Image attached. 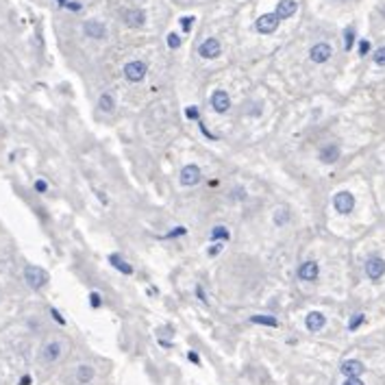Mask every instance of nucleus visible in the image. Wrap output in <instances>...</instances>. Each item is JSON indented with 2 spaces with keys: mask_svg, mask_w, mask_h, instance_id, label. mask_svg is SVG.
Masks as SVG:
<instances>
[{
  "mask_svg": "<svg viewBox=\"0 0 385 385\" xmlns=\"http://www.w3.org/2000/svg\"><path fill=\"white\" fill-rule=\"evenodd\" d=\"M24 281L29 283V287L33 290H42V287L48 283V272L42 270L37 266H26L24 268Z\"/></svg>",
  "mask_w": 385,
  "mask_h": 385,
  "instance_id": "nucleus-1",
  "label": "nucleus"
},
{
  "mask_svg": "<svg viewBox=\"0 0 385 385\" xmlns=\"http://www.w3.org/2000/svg\"><path fill=\"white\" fill-rule=\"evenodd\" d=\"M279 22H281V20L277 18V13H264V16L257 18L254 29H257L261 35H272V33L279 29Z\"/></svg>",
  "mask_w": 385,
  "mask_h": 385,
  "instance_id": "nucleus-2",
  "label": "nucleus"
},
{
  "mask_svg": "<svg viewBox=\"0 0 385 385\" xmlns=\"http://www.w3.org/2000/svg\"><path fill=\"white\" fill-rule=\"evenodd\" d=\"M146 63L144 61H129L124 65V76H126L129 83H140L144 76H146Z\"/></svg>",
  "mask_w": 385,
  "mask_h": 385,
  "instance_id": "nucleus-3",
  "label": "nucleus"
},
{
  "mask_svg": "<svg viewBox=\"0 0 385 385\" xmlns=\"http://www.w3.org/2000/svg\"><path fill=\"white\" fill-rule=\"evenodd\" d=\"M179 181L183 187H194L196 183L200 181V168L194 166V163H189V166L181 168V174H179Z\"/></svg>",
  "mask_w": 385,
  "mask_h": 385,
  "instance_id": "nucleus-4",
  "label": "nucleus"
},
{
  "mask_svg": "<svg viewBox=\"0 0 385 385\" xmlns=\"http://www.w3.org/2000/svg\"><path fill=\"white\" fill-rule=\"evenodd\" d=\"M333 207L344 215L350 213L352 209H355V196H352L350 192H337L335 198H333Z\"/></svg>",
  "mask_w": 385,
  "mask_h": 385,
  "instance_id": "nucleus-5",
  "label": "nucleus"
},
{
  "mask_svg": "<svg viewBox=\"0 0 385 385\" xmlns=\"http://www.w3.org/2000/svg\"><path fill=\"white\" fill-rule=\"evenodd\" d=\"M228 107H231V96L224 89H215L211 94V109L215 113H226Z\"/></svg>",
  "mask_w": 385,
  "mask_h": 385,
  "instance_id": "nucleus-6",
  "label": "nucleus"
},
{
  "mask_svg": "<svg viewBox=\"0 0 385 385\" xmlns=\"http://www.w3.org/2000/svg\"><path fill=\"white\" fill-rule=\"evenodd\" d=\"M365 274L372 281H378L385 274V261L381 257H370L365 261Z\"/></svg>",
  "mask_w": 385,
  "mask_h": 385,
  "instance_id": "nucleus-7",
  "label": "nucleus"
},
{
  "mask_svg": "<svg viewBox=\"0 0 385 385\" xmlns=\"http://www.w3.org/2000/svg\"><path fill=\"white\" fill-rule=\"evenodd\" d=\"M220 50H222V46H220V42L215 37H209V39H205V42L200 44V48H198V55L202 57V59H215L220 55Z\"/></svg>",
  "mask_w": 385,
  "mask_h": 385,
  "instance_id": "nucleus-8",
  "label": "nucleus"
},
{
  "mask_svg": "<svg viewBox=\"0 0 385 385\" xmlns=\"http://www.w3.org/2000/svg\"><path fill=\"white\" fill-rule=\"evenodd\" d=\"M333 55V50H331V46L329 44H316V46H311V50H309V59L313 63H324V61H329Z\"/></svg>",
  "mask_w": 385,
  "mask_h": 385,
  "instance_id": "nucleus-9",
  "label": "nucleus"
},
{
  "mask_svg": "<svg viewBox=\"0 0 385 385\" xmlns=\"http://www.w3.org/2000/svg\"><path fill=\"white\" fill-rule=\"evenodd\" d=\"M83 33L91 39H102L107 35V29H104V24L98 22V20H87V22L83 24Z\"/></svg>",
  "mask_w": 385,
  "mask_h": 385,
  "instance_id": "nucleus-10",
  "label": "nucleus"
},
{
  "mask_svg": "<svg viewBox=\"0 0 385 385\" xmlns=\"http://www.w3.org/2000/svg\"><path fill=\"white\" fill-rule=\"evenodd\" d=\"M298 11V5H296V0H281V3L277 5V18L279 20H287V18H294V13Z\"/></svg>",
  "mask_w": 385,
  "mask_h": 385,
  "instance_id": "nucleus-11",
  "label": "nucleus"
},
{
  "mask_svg": "<svg viewBox=\"0 0 385 385\" xmlns=\"http://www.w3.org/2000/svg\"><path fill=\"white\" fill-rule=\"evenodd\" d=\"M318 274H320V266L316 261H305L298 268V279H303V281H316Z\"/></svg>",
  "mask_w": 385,
  "mask_h": 385,
  "instance_id": "nucleus-12",
  "label": "nucleus"
},
{
  "mask_svg": "<svg viewBox=\"0 0 385 385\" xmlns=\"http://www.w3.org/2000/svg\"><path fill=\"white\" fill-rule=\"evenodd\" d=\"M124 24H129V26H144L146 24V13H144L142 9H129V11H124Z\"/></svg>",
  "mask_w": 385,
  "mask_h": 385,
  "instance_id": "nucleus-13",
  "label": "nucleus"
},
{
  "mask_svg": "<svg viewBox=\"0 0 385 385\" xmlns=\"http://www.w3.org/2000/svg\"><path fill=\"white\" fill-rule=\"evenodd\" d=\"M305 324L309 331L316 333V331H322V326L326 324V318H324V313H320V311H311V313H307Z\"/></svg>",
  "mask_w": 385,
  "mask_h": 385,
  "instance_id": "nucleus-14",
  "label": "nucleus"
},
{
  "mask_svg": "<svg viewBox=\"0 0 385 385\" xmlns=\"http://www.w3.org/2000/svg\"><path fill=\"white\" fill-rule=\"evenodd\" d=\"M59 355H61V344H59V342H50V344H46V348L42 350V359H44L46 363L57 361Z\"/></svg>",
  "mask_w": 385,
  "mask_h": 385,
  "instance_id": "nucleus-15",
  "label": "nucleus"
},
{
  "mask_svg": "<svg viewBox=\"0 0 385 385\" xmlns=\"http://www.w3.org/2000/svg\"><path fill=\"white\" fill-rule=\"evenodd\" d=\"M339 370H342V374H346V376H359L363 372V363L357 361V359H348V361L342 363Z\"/></svg>",
  "mask_w": 385,
  "mask_h": 385,
  "instance_id": "nucleus-16",
  "label": "nucleus"
},
{
  "mask_svg": "<svg viewBox=\"0 0 385 385\" xmlns=\"http://www.w3.org/2000/svg\"><path fill=\"white\" fill-rule=\"evenodd\" d=\"M109 264L115 268V270H120L122 274H133V268H131V264H126V261H124L120 254H109Z\"/></svg>",
  "mask_w": 385,
  "mask_h": 385,
  "instance_id": "nucleus-17",
  "label": "nucleus"
},
{
  "mask_svg": "<svg viewBox=\"0 0 385 385\" xmlns=\"http://www.w3.org/2000/svg\"><path fill=\"white\" fill-rule=\"evenodd\" d=\"M339 157V148L337 146H324L320 150V161L322 163H335Z\"/></svg>",
  "mask_w": 385,
  "mask_h": 385,
  "instance_id": "nucleus-18",
  "label": "nucleus"
},
{
  "mask_svg": "<svg viewBox=\"0 0 385 385\" xmlns=\"http://www.w3.org/2000/svg\"><path fill=\"white\" fill-rule=\"evenodd\" d=\"M98 109L104 111V113H111V111L115 109V100H113V96H111V94H102L100 98H98Z\"/></svg>",
  "mask_w": 385,
  "mask_h": 385,
  "instance_id": "nucleus-19",
  "label": "nucleus"
},
{
  "mask_svg": "<svg viewBox=\"0 0 385 385\" xmlns=\"http://www.w3.org/2000/svg\"><path fill=\"white\" fill-rule=\"evenodd\" d=\"M94 378V368L91 365H78L76 370V381L78 383H89Z\"/></svg>",
  "mask_w": 385,
  "mask_h": 385,
  "instance_id": "nucleus-20",
  "label": "nucleus"
},
{
  "mask_svg": "<svg viewBox=\"0 0 385 385\" xmlns=\"http://www.w3.org/2000/svg\"><path fill=\"white\" fill-rule=\"evenodd\" d=\"M250 322L252 324H264V326H279V320L274 318V316H252L250 318Z\"/></svg>",
  "mask_w": 385,
  "mask_h": 385,
  "instance_id": "nucleus-21",
  "label": "nucleus"
},
{
  "mask_svg": "<svg viewBox=\"0 0 385 385\" xmlns=\"http://www.w3.org/2000/svg\"><path fill=\"white\" fill-rule=\"evenodd\" d=\"M287 218H290V211H287L285 207H279L277 213H274V224H277V226H283L285 222H287Z\"/></svg>",
  "mask_w": 385,
  "mask_h": 385,
  "instance_id": "nucleus-22",
  "label": "nucleus"
},
{
  "mask_svg": "<svg viewBox=\"0 0 385 385\" xmlns=\"http://www.w3.org/2000/svg\"><path fill=\"white\" fill-rule=\"evenodd\" d=\"M211 239H213V241H218V239L226 241V239H228V231H226L224 226H215L213 231H211Z\"/></svg>",
  "mask_w": 385,
  "mask_h": 385,
  "instance_id": "nucleus-23",
  "label": "nucleus"
},
{
  "mask_svg": "<svg viewBox=\"0 0 385 385\" xmlns=\"http://www.w3.org/2000/svg\"><path fill=\"white\" fill-rule=\"evenodd\" d=\"M168 46L170 48H181V35L179 33H168Z\"/></svg>",
  "mask_w": 385,
  "mask_h": 385,
  "instance_id": "nucleus-24",
  "label": "nucleus"
},
{
  "mask_svg": "<svg viewBox=\"0 0 385 385\" xmlns=\"http://www.w3.org/2000/svg\"><path fill=\"white\" fill-rule=\"evenodd\" d=\"M352 42H355V31H352V29H346V33H344V46H346V50L352 48Z\"/></svg>",
  "mask_w": 385,
  "mask_h": 385,
  "instance_id": "nucleus-25",
  "label": "nucleus"
},
{
  "mask_svg": "<svg viewBox=\"0 0 385 385\" xmlns=\"http://www.w3.org/2000/svg\"><path fill=\"white\" fill-rule=\"evenodd\" d=\"M374 63H376V65H385V46L374 52Z\"/></svg>",
  "mask_w": 385,
  "mask_h": 385,
  "instance_id": "nucleus-26",
  "label": "nucleus"
},
{
  "mask_svg": "<svg viewBox=\"0 0 385 385\" xmlns=\"http://www.w3.org/2000/svg\"><path fill=\"white\" fill-rule=\"evenodd\" d=\"M361 322H363V313H357V316H355V318H352V320H350V324H348V329H350V331H355V329H357V326H359V324H361Z\"/></svg>",
  "mask_w": 385,
  "mask_h": 385,
  "instance_id": "nucleus-27",
  "label": "nucleus"
},
{
  "mask_svg": "<svg viewBox=\"0 0 385 385\" xmlns=\"http://www.w3.org/2000/svg\"><path fill=\"white\" fill-rule=\"evenodd\" d=\"M368 50H370V42L368 39H361V42H359V55H368Z\"/></svg>",
  "mask_w": 385,
  "mask_h": 385,
  "instance_id": "nucleus-28",
  "label": "nucleus"
},
{
  "mask_svg": "<svg viewBox=\"0 0 385 385\" xmlns=\"http://www.w3.org/2000/svg\"><path fill=\"white\" fill-rule=\"evenodd\" d=\"M89 305H91V307H100V294H98V292H91V294H89Z\"/></svg>",
  "mask_w": 385,
  "mask_h": 385,
  "instance_id": "nucleus-29",
  "label": "nucleus"
},
{
  "mask_svg": "<svg viewBox=\"0 0 385 385\" xmlns=\"http://www.w3.org/2000/svg\"><path fill=\"white\" fill-rule=\"evenodd\" d=\"M192 22H194V16H185V18H181L183 31H189V26H192Z\"/></svg>",
  "mask_w": 385,
  "mask_h": 385,
  "instance_id": "nucleus-30",
  "label": "nucleus"
},
{
  "mask_svg": "<svg viewBox=\"0 0 385 385\" xmlns=\"http://www.w3.org/2000/svg\"><path fill=\"white\" fill-rule=\"evenodd\" d=\"M344 385H365V383H363L359 376H348V378H346V383H344Z\"/></svg>",
  "mask_w": 385,
  "mask_h": 385,
  "instance_id": "nucleus-31",
  "label": "nucleus"
},
{
  "mask_svg": "<svg viewBox=\"0 0 385 385\" xmlns=\"http://www.w3.org/2000/svg\"><path fill=\"white\" fill-rule=\"evenodd\" d=\"M185 113H187V117H189V120H198V109H194V107H189L187 111H185Z\"/></svg>",
  "mask_w": 385,
  "mask_h": 385,
  "instance_id": "nucleus-32",
  "label": "nucleus"
},
{
  "mask_svg": "<svg viewBox=\"0 0 385 385\" xmlns=\"http://www.w3.org/2000/svg\"><path fill=\"white\" fill-rule=\"evenodd\" d=\"M35 189H37L39 194H44L46 189H48V185H46V181H37V183H35Z\"/></svg>",
  "mask_w": 385,
  "mask_h": 385,
  "instance_id": "nucleus-33",
  "label": "nucleus"
},
{
  "mask_svg": "<svg viewBox=\"0 0 385 385\" xmlns=\"http://www.w3.org/2000/svg\"><path fill=\"white\" fill-rule=\"evenodd\" d=\"M220 250H222V244H218V241H215V246L209 248V254H211V257H215V254H218Z\"/></svg>",
  "mask_w": 385,
  "mask_h": 385,
  "instance_id": "nucleus-34",
  "label": "nucleus"
},
{
  "mask_svg": "<svg viewBox=\"0 0 385 385\" xmlns=\"http://www.w3.org/2000/svg\"><path fill=\"white\" fill-rule=\"evenodd\" d=\"M196 296H198V298L202 300V303H207V296H205V292H202V287H200V285L196 287Z\"/></svg>",
  "mask_w": 385,
  "mask_h": 385,
  "instance_id": "nucleus-35",
  "label": "nucleus"
},
{
  "mask_svg": "<svg viewBox=\"0 0 385 385\" xmlns=\"http://www.w3.org/2000/svg\"><path fill=\"white\" fill-rule=\"evenodd\" d=\"M50 313H52V318H55V320H57V322H59V324H63V322H65V320H63L61 316H59V311H57V309H52Z\"/></svg>",
  "mask_w": 385,
  "mask_h": 385,
  "instance_id": "nucleus-36",
  "label": "nucleus"
},
{
  "mask_svg": "<svg viewBox=\"0 0 385 385\" xmlns=\"http://www.w3.org/2000/svg\"><path fill=\"white\" fill-rule=\"evenodd\" d=\"M65 7H68V9H72V11H81V5H78V3H68Z\"/></svg>",
  "mask_w": 385,
  "mask_h": 385,
  "instance_id": "nucleus-37",
  "label": "nucleus"
},
{
  "mask_svg": "<svg viewBox=\"0 0 385 385\" xmlns=\"http://www.w3.org/2000/svg\"><path fill=\"white\" fill-rule=\"evenodd\" d=\"M189 361H194V363H200V359H198V355H196V352H189Z\"/></svg>",
  "mask_w": 385,
  "mask_h": 385,
  "instance_id": "nucleus-38",
  "label": "nucleus"
},
{
  "mask_svg": "<svg viewBox=\"0 0 385 385\" xmlns=\"http://www.w3.org/2000/svg\"><path fill=\"white\" fill-rule=\"evenodd\" d=\"M20 385H31V376H22L20 378Z\"/></svg>",
  "mask_w": 385,
  "mask_h": 385,
  "instance_id": "nucleus-39",
  "label": "nucleus"
},
{
  "mask_svg": "<svg viewBox=\"0 0 385 385\" xmlns=\"http://www.w3.org/2000/svg\"><path fill=\"white\" fill-rule=\"evenodd\" d=\"M57 5H59V7H65V5H68V0H57Z\"/></svg>",
  "mask_w": 385,
  "mask_h": 385,
  "instance_id": "nucleus-40",
  "label": "nucleus"
}]
</instances>
